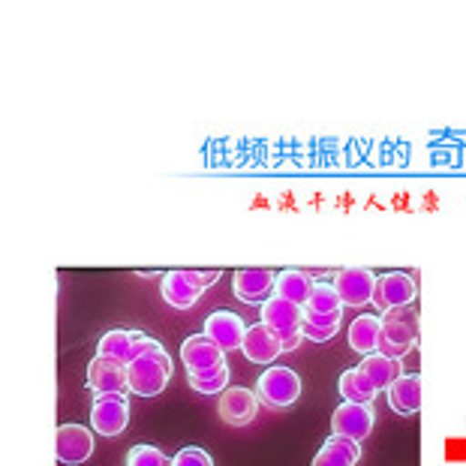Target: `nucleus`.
I'll use <instances>...</instances> for the list:
<instances>
[{
	"instance_id": "f257e3e1",
	"label": "nucleus",
	"mask_w": 466,
	"mask_h": 466,
	"mask_svg": "<svg viewBox=\"0 0 466 466\" xmlns=\"http://www.w3.org/2000/svg\"><path fill=\"white\" fill-rule=\"evenodd\" d=\"M380 319L382 334L380 343H376V352L385 355V359L403 361V355H410L415 340H419V313L412 307H398V310L382 313Z\"/></svg>"
},
{
	"instance_id": "f03ea898",
	"label": "nucleus",
	"mask_w": 466,
	"mask_h": 466,
	"mask_svg": "<svg viewBox=\"0 0 466 466\" xmlns=\"http://www.w3.org/2000/svg\"><path fill=\"white\" fill-rule=\"evenodd\" d=\"M168 376H172V359L166 350H157L127 364V391L138 398H157L168 385Z\"/></svg>"
},
{
	"instance_id": "7ed1b4c3",
	"label": "nucleus",
	"mask_w": 466,
	"mask_h": 466,
	"mask_svg": "<svg viewBox=\"0 0 466 466\" xmlns=\"http://www.w3.org/2000/svg\"><path fill=\"white\" fill-rule=\"evenodd\" d=\"M256 398L271 410H286L301 398V376L292 367L271 364L256 382Z\"/></svg>"
},
{
	"instance_id": "20e7f679",
	"label": "nucleus",
	"mask_w": 466,
	"mask_h": 466,
	"mask_svg": "<svg viewBox=\"0 0 466 466\" xmlns=\"http://www.w3.org/2000/svg\"><path fill=\"white\" fill-rule=\"evenodd\" d=\"M130 424V403L127 394H94L91 431L100 436H121Z\"/></svg>"
},
{
	"instance_id": "39448f33",
	"label": "nucleus",
	"mask_w": 466,
	"mask_h": 466,
	"mask_svg": "<svg viewBox=\"0 0 466 466\" xmlns=\"http://www.w3.org/2000/svg\"><path fill=\"white\" fill-rule=\"evenodd\" d=\"M55 454L64 466H82L94 454V431L85 424H61L55 433Z\"/></svg>"
},
{
	"instance_id": "423d86ee",
	"label": "nucleus",
	"mask_w": 466,
	"mask_h": 466,
	"mask_svg": "<svg viewBox=\"0 0 466 466\" xmlns=\"http://www.w3.org/2000/svg\"><path fill=\"white\" fill-rule=\"evenodd\" d=\"M415 301V280L403 271H389L382 277H376V289L370 304L380 307L382 313L398 310V307H412Z\"/></svg>"
},
{
	"instance_id": "0eeeda50",
	"label": "nucleus",
	"mask_w": 466,
	"mask_h": 466,
	"mask_svg": "<svg viewBox=\"0 0 466 466\" xmlns=\"http://www.w3.org/2000/svg\"><path fill=\"white\" fill-rule=\"evenodd\" d=\"M181 361L187 367V373L208 376L226 367V352L217 343L208 340L205 334H190L181 346Z\"/></svg>"
},
{
	"instance_id": "6e6552de",
	"label": "nucleus",
	"mask_w": 466,
	"mask_h": 466,
	"mask_svg": "<svg viewBox=\"0 0 466 466\" xmlns=\"http://www.w3.org/2000/svg\"><path fill=\"white\" fill-rule=\"evenodd\" d=\"M376 421L373 406H361V403H340L331 415V433L334 436H346L352 442H361L370 436Z\"/></svg>"
},
{
	"instance_id": "1a4fd4ad",
	"label": "nucleus",
	"mask_w": 466,
	"mask_h": 466,
	"mask_svg": "<svg viewBox=\"0 0 466 466\" xmlns=\"http://www.w3.org/2000/svg\"><path fill=\"white\" fill-rule=\"evenodd\" d=\"M217 412H220V419L229 424V428H247L256 412H259V398H256V391L244 389V385H229L220 400H217Z\"/></svg>"
},
{
	"instance_id": "9d476101",
	"label": "nucleus",
	"mask_w": 466,
	"mask_h": 466,
	"mask_svg": "<svg viewBox=\"0 0 466 466\" xmlns=\"http://www.w3.org/2000/svg\"><path fill=\"white\" fill-rule=\"evenodd\" d=\"M334 289L340 295L343 307H364L370 304L376 289V274L367 268H343L334 274Z\"/></svg>"
},
{
	"instance_id": "9b49d317",
	"label": "nucleus",
	"mask_w": 466,
	"mask_h": 466,
	"mask_svg": "<svg viewBox=\"0 0 466 466\" xmlns=\"http://www.w3.org/2000/svg\"><path fill=\"white\" fill-rule=\"evenodd\" d=\"M277 274L268 268H241L232 274V292L241 304H265L274 292Z\"/></svg>"
},
{
	"instance_id": "f8f14e48",
	"label": "nucleus",
	"mask_w": 466,
	"mask_h": 466,
	"mask_svg": "<svg viewBox=\"0 0 466 466\" xmlns=\"http://www.w3.org/2000/svg\"><path fill=\"white\" fill-rule=\"evenodd\" d=\"M205 337L220 346L223 352H232V350H241L244 346L247 325H244L241 316L232 313V310H214L205 319Z\"/></svg>"
},
{
	"instance_id": "ddd939ff",
	"label": "nucleus",
	"mask_w": 466,
	"mask_h": 466,
	"mask_svg": "<svg viewBox=\"0 0 466 466\" xmlns=\"http://www.w3.org/2000/svg\"><path fill=\"white\" fill-rule=\"evenodd\" d=\"M301 319H304V307L286 301V299H277V295H271V299L259 307V322L277 337L299 331Z\"/></svg>"
},
{
	"instance_id": "4468645a",
	"label": "nucleus",
	"mask_w": 466,
	"mask_h": 466,
	"mask_svg": "<svg viewBox=\"0 0 466 466\" xmlns=\"http://www.w3.org/2000/svg\"><path fill=\"white\" fill-rule=\"evenodd\" d=\"M87 389L94 394H124L127 391V367L96 355V359L87 364Z\"/></svg>"
},
{
	"instance_id": "2eb2a0df",
	"label": "nucleus",
	"mask_w": 466,
	"mask_h": 466,
	"mask_svg": "<svg viewBox=\"0 0 466 466\" xmlns=\"http://www.w3.org/2000/svg\"><path fill=\"white\" fill-rule=\"evenodd\" d=\"M244 359L253 361V364H268L271 367L277 361V355L283 352L280 340H277V334H271L265 329V325H250L247 329V337H244V346H241Z\"/></svg>"
},
{
	"instance_id": "dca6fc26",
	"label": "nucleus",
	"mask_w": 466,
	"mask_h": 466,
	"mask_svg": "<svg viewBox=\"0 0 466 466\" xmlns=\"http://www.w3.org/2000/svg\"><path fill=\"white\" fill-rule=\"evenodd\" d=\"M359 370L364 373V380L373 385V391H389L394 382L400 380V361H394V359H385V355L380 352H370V355H364L361 364H359Z\"/></svg>"
},
{
	"instance_id": "f3484780",
	"label": "nucleus",
	"mask_w": 466,
	"mask_h": 466,
	"mask_svg": "<svg viewBox=\"0 0 466 466\" xmlns=\"http://www.w3.org/2000/svg\"><path fill=\"white\" fill-rule=\"evenodd\" d=\"M160 295L166 299V304L177 307V310H190L202 299V289H196V283L187 277V271H168L163 274Z\"/></svg>"
},
{
	"instance_id": "a211bd4d",
	"label": "nucleus",
	"mask_w": 466,
	"mask_h": 466,
	"mask_svg": "<svg viewBox=\"0 0 466 466\" xmlns=\"http://www.w3.org/2000/svg\"><path fill=\"white\" fill-rule=\"evenodd\" d=\"M389 406L398 415H419L421 410V376L406 373L389 389Z\"/></svg>"
},
{
	"instance_id": "6ab92c4d",
	"label": "nucleus",
	"mask_w": 466,
	"mask_h": 466,
	"mask_svg": "<svg viewBox=\"0 0 466 466\" xmlns=\"http://www.w3.org/2000/svg\"><path fill=\"white\" fill-rule=\"evenodd\" d=\"M361 458V445L346 440V436H329L325 445L316 451V458L310 466H355Z\"/></svg>"
},
{
	"instance_id": "aec40b11",
	"label": "nucleus",
	"mask_w": 466,
	"mask_h": 466,
	"mask_svg": "<svg viewBox=\"0 0 466 466\" xmlns=\"http://www.w3.org/2000/svg\"><path fill=\"white\" fill-rule=\"evenodd\" d=\"M313 277L310 274H304L299 271V268H286V271L277 274V280H274V295L277 299H286V301H292V304H299L304 307L307 299H310V292H313Z\"/></svg>"
},
{
	"instance_id": "412c9836",
	"label": "nucleus",
	"mask_w": 466,
	"mask_h": 466,
	"mask_svg": "<svg viewBox=\"0 0 466 466\" xmlns=\"http://www.w3.org/2000/svg\"><path fill=\"white\" fill-rule=\"evenodd\" d=\"M380 334H382V319H380V316L361 313L359 319H352V325H350V346L359 355H370V352H376Z\"/></svg>"
},
{
	"instance_id": "4be33fe9",
	"label": "nucleus",
	"mask_w": 466,
	"mask_h": 466,
	"mask_svg": "<svg viewBox=\"0 0 466 466\" xmlns=\"http://www.w3.org/2000/svg\"><path fill=\"white\" fill-rule=\"evenodd\" d=\"M340 322H343V310L340 313H304L301 319V334L304 340H313V343H329L331 337L340 331Z\"/></svg>"
},
{
	"instance_id": "5701e85b",
	"label": "nucleus",
	"mask_w": 466,
	"mask_h": 466,
	"mask_svg": "<svg viewBox=\"0 0 466 466\" xmlns=\"http://www.w3.org/2000/svg\"><path fill=\"white\" fill-rule=\"evenodd\" d=\"M138 334H142V331H124V329L106 331L100 337V352H96V355H103V359H112V361L127 367V361H130V352H133V343L138 340Z\"/></svg>"
},
{
	"instance_id": "b1692460",
	"label": "nucleus",
	"mask_w": 466,
	"mask_h": 466,
	"mask_svg": "<svg viewBox=\"0 0 466 466\" xmlns=\"http://www.w3.org/2000/svg\"><path fill=\"white\" fill-rule=\"evenodd\" d=\"M340 394H343V400L346 403H361V406H373V398H376V391H373V385L364 380V373L359 370V367H352V370H343L340 373Z\"/></svg>"
},
{
	"instance_id": "393cba45",
	"label": "nucleus",
	"mask_w": 466,
	"mask_h": 466,
	"mask_svg": "<svg viewBox=\"0 0 466 466\" xmlns=\"http://www.w3.org/2000/svg\"><path fill=\"white\" fill-rule=\"evenodd\" d=\"M340 310H343V301H340V295H337L334 283H313V292L304 304V313L325 316V313H340Z\"/></svg>"
},
{
	"instance_id": "a878e982",
	"label": "nucleus",
	"mask_w": 466,
	"mask_h": 466,
	"mask_svg": "<svg viewBox=\"0 0 466 466\" xmlns=\"http://www.w3.org/2000/svg\"><path fill=\"white\" fill-rule=\"evenodd\" d=\"M187 382L196 394H220L229 389V364L220 367L217 373H208V376H196V373H187Z\"/></svg>"
},
{
	"instance_id": "bb28decb",
	"label": "nucleus",
	"mask_w": 466,
	"mask_h": 466,
	"mask_svg": "<svg viewBox=\"0 0 466 466\" xmlns=\"http://www.w3.org/2000/svg\"><path fill=\"white\" fill-rule=\"evenodd\" d=\"M127 466H172V461H168L160 449H154V445L138 442L130 449V454H127Z\"/></svg>"
},
{
	"instance_id": "cd10ccee",
	"label": "nucleus",
	"mask_w": 466,
	"mask_h": 466,
	"mask_svg": "<svg viewBox=\"0 0 466 466\" xmlns=\"http://www.w3.org/2000/svg\"><path fill=\"white\" fill-rule=\"evenodd\" d=\"M172 466H214V458L205 449H196V445H187L172 458Z\"/></svg>"
},
{
	"instance_id": "c85d7f7f",
	"label": "nucleus",
	"mask_w": 466,
	"mask_h": 466,
	"mask_svg": "<svg viewBox=\"0 0 466 466\" xmlns=\"http://www.w3.org/2000/svg\"><path fill=\"white\" fill-rule=\"evenodd\" d=\"M220 274L223 271H217V268H211V271H187V277L196 283V289H208V286H214L217 280H220Z\"/></svg>"
},
{
	"instance_id": "c756f323",
	"label": "nucleus",
	"mask_w": 466,
	"mask_h": 466,
	"mask_svg": "<svg viewBox=\"0 0 466 466\" xmlns=\"http://www.w3.org/2000/svg\"><path fill=\"white\" fill-rule=\"evenodd\" d=\"M280 340V346H283V352H295L299 346L304 343V334H301V329L299 331H292V334H283V337H277Z\"/></svg>"
}]
</instances>
